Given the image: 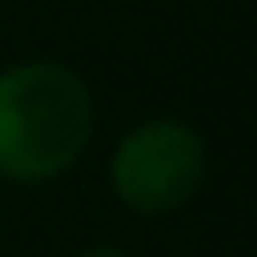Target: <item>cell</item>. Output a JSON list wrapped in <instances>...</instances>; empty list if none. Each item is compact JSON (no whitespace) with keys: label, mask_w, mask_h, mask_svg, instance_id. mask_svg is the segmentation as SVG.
Instances as JSON below:
<instances>
[{"label":"cell","mask_w":257,"mask_h":257,"mask_svg":"<svg viewBox=\"0 0 257 257\" xmlns=\"http://www.w3.org/2000/svg\"><path fill=\"white\" fill-rule=\"evenodd\" d=\"M95 136V99L81 72L54 59L0 68V176L45 185L63 176Z\"/></svg>","instance_id":"6da1fadb"},{"label":"cell","mask_w":257,"mask_h":257,"mask_svg":"<svg viewBox=\"0 0 257 257\" xmlns=\"http://www.w3.org/2000/svg\"><path fill=\"white\" fill-rule=\"evenodd\" d=\"M208 181V145L190 122L154 117L131 126L113 158H108V185L117 203H126L140 217H167L185 208Z\"/></svg>","instance_id":"7a4b0ae2"},{"label":"cell","mask_w":257,"mask_h":257,"mask_svg":"<svg viewBox=\"0 0 257 257\" xmlns=\"http://www.w3.org/2000/svg\"><path fill=\"white\" fill-rule=\"evenodd\" d=\"M81 257H131V253H122V248H90V253H81Z\"/></svg>","instance_id":"3957f363"}]
</instances>
